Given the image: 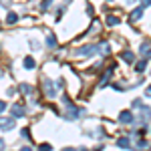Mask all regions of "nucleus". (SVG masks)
Listing matches in <instances>:
<instances>
[{"label":"nucleus","mask_w":151,"mask_h":151,"mask_svg":"<svg viewBox=\"0 0 151 151\" xmlns=\"http://www.w3.org/2000/svg\"><path fill=\"white\" fill-rule=\"evenodd\" d=\"M12 127H14V119H10V117H0V129L2 131H10Z\"/></svg>","instance_id":"f257e3e1"},{"label":"nucleus","mask_w":151,"mask_h":151,"mask_svg":"<svg viewBox=\"0 0 151 151\" xmlns=\"http://www.w3.org/2000/svg\"><path fill=\"white\" fill-rule=\"evenodd\" d=\"M141 2H143L145 6H149V4H151V0H141Z\"/></svg>","instance_id":"dca6fc26"},{"label":"nucleus","mask_w":151,"mask_h":151,"mask_svg":"<svg viewBox=\"0 0 151 151\" xmlns=\"http://www.w3.org/2000/svg\"><path fill=\"white\" fill-rule=\"evenodd\" d=\"M20 91H22L24 95H30V93H32V87H30V85H26V83H24V85H20Z\"/></svg>","instance_id":"0eeeda50"},{"label":"nucleus","mask_w":151,"mask_h":151,"mask_svg":"<svg viewBox=\"0 0 151 151\" xmlns=\"http://www.w3.org/2000/svg\"><path fill=\"white\" fill-rule=\"evenodd\" d=\"M2 147H4V141H2V139H0V149H2Z\"/></svg>","instance_id":"a211bd4d"},{"label":"nucleus","mask_w":151,"mask_h":151,"mask_svg":"<svg viewBox=\"0 0 151 151\" xmlns=\"http://www.w3.org/2000/svg\"><path fill=\"white\" fill-rule=\"evenodd\" d=\"M10 113L14 115V119H20V117H24V107H20V105H12L10 107Z\"/></svg>","instance_id":"f03ea898"},{"label":"nucleus","mask_w":151,"mask_h":151,"mask_svg":"<svg viewBox=\"0 0 151 151\" xmlns=\"http://www.w3.org/2000/svg\"><path fill=\"white\" fill-rule=\"evenodd\" d=\"M0 4H2V6H8V4H10V0H0Z\"/></svg>","instance_id":"2eb2a0df"},{"label":"nucleus","mask_w":151,"mask_h":151,"mask_svg":"<svg viewBox=\"0 0 151 151\" xmlns=\"http://www.w3.org/2000/svg\"><path fill=\"white\" fill-rule=\"evenodd\" d=\"M47 45H48V47H55V45H57V38H55L52 35H48V38H47Z\"/></svg>","instance_id":"6e6552de"},{"label":"nucleus","mask_w":151,"mask_h":151,"mask_svg":"<svg viewBox=\"0 0 151 151\" xmlns=\"http://www.w3.org/2000/svg\"><path fill=\"white\" fill-rule=\"evenodd\" d=\"M4 109H6V103H4V101H0V113H2Z\"/></svg>","instance_id":"4468645a"},{"label":"nucleus","mask_w":151,"mask_h":151,"mask_svg":"<svg viewBox=\"0 0 151 151\" xmlns=\"http://www.w3.org/2000/svg\"><path fill=\"white\" fill-rule=\"evenodd\" d=\"M67 119H70V121H73V119H79V109H77V107H73V105H70L69 113H67Z\"/></svg>","instance_id":"7ed1b4c3"},{"label":"nucleus","mask_w":151,"mask_h":151,"mask_svg":"<svg viewBox=\"0 0 151 151\" xmlns=\"http://www.w3.org/2000/svg\"><path fill=\"white\" fill-rule=\"evenodd\" d=\"M20 133H22V137H24V139H28V137H30V133H28V129H22Z\"/></svg>","instance_id":"ddd939ff"},{"label":"nucleus","mask_w":151,"mask_h":151,"mask_svg":"<svg viewBox=\"0 0 151 151\" xmlns=\"http://www.w3.org/2000/svg\"><path fill=\"white\" fill-rule=\"evenodd\" d=\"M107 22H109V24H117V22H119V20H117L115 16H109V18H107Z\"/></svg>","instance_id":"9b49d317"},{"label":"nucleus","mask_w":151,"mask_h":151,"mask_svg":"<svg viewBox=\"0 0 151 151\" xmlns=\"http://www.w3.org/2000/svg\"><path fill=\"white\" fill-rule=\"evenodd\" d=\"M119 145H121V147H129V141L127 139H119Z\"/></svg>","instance_id":"f8f14e48"},{"label":"nucleus","mask_w":151,"mask_h":151,"mask_svg":"<svg viewBox=\"0 0 151 151\" xmlns=\"http://www.w3.org/2000/svg\"><path fill=\"white\" fill-rule=\"evenodd\" d=\"M24 69H35V58H32V57L24 58Z\"/></svg>","instance_id":"20e7f679"},{"label":"nucleus","mask_w":151,"mask_h":151,"mask_svg":"<svg viewBox=\"0 0 151 151\" xmlns=\"http://www.w3.org/2000/svg\"><path fill=\"white\" fill-rule=\"evenodd\" d=\"M121 57L125 58L127 63H133V58H135V57H133V55H131V52H125V55H121Z\"/></svg>","instance_id":"9d476101"},{"label":"nucleus","mask_w":151,"mask_h":151,"mask_svg":"<svg viewBox=\"0 0 151 151\" xmlns=\"http://www.w3.org/2000/svg\"><path fill=\"white\" fill-rule=\"evenodd\" d=\"M147 97H151V87H149V89H147Z\"/></svg>","instance_id":"f3484780"},{"label":"nucleus","mask_w":151,"mask_h":151,"mask_svg":"<svg viewBox=\"0 0 151 151\" xmlns=\"http://www.w3.org/2000/svg\"><path fill=\"white\" fill-rule=\"evenodd\" d=\"M131 121H133V117H131V113H129V111L121 113V123H131Z\"/></svg>","instance_id":"39448f33"},{"label":"nucleus","mask_w":151,"mask_h":151,"mask_svg":"<svg viewBox=\"0 0 151 151\" xmlns=\"http://www.w3.org/2000/svg\"><path fill=\"white\" fill-rule=\"evenodd\" d=\"M141 14H143V12H141V8H137V10L131 14V20H137V18H141Z\"/></svg>","instance_id":"1a4fd4ad"},{"label":"nucleus","mask_w":151,"mask_h":151,"mask_svg":"<svg viewBox=\"0 0 151 151\" xmlns=\"http://www.w3.org/2000/svg\"><path fill=\"white\" fill-rule=\"evenodd\" d=\"M18 20V16L14 14V12H8V16H6V24H14Z\"/></svg>","instance_id":"423d86ee"}]
</instances>
